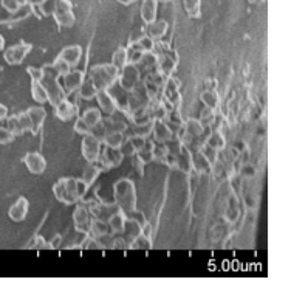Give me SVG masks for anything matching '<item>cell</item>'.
<instances>
[{
	"label": "cell",
	"instance_id": "cell-16",
	"mask_svg": "<svg viewBox=\"0 0 291 293\" xmlns=\"http://www.w3.org/2000/svg\"><path fill=\"white\" fill-rule=\"evenodd\" d=\"M95 98L98 101L101 110L106 113V117L113 115V113L118 110L116 101H115V98H113V95L109 90H98L96 95H95Z\"/></svg>",
	"mask_w": 291,
	"mask_h": 293
},
{
	"label": "cell",
	"instance_id": "cell-45",
	"mask_svg": "<svg viewBox=\"0 0 291 293\" xmlns=\"http://www.w3.org/2000/svg\"><path fill=\"white\" fill-rule=\"evenodd\" d=\"M127 50V64H133V66H138V64L141 62L144 53L141 50H136V48H125Z\"/></svg>",
	"mask_w": 291,
	"mask_h": 293
},
{
	"label": "cell",
	"instance_id": "cell-14",
	"mask_svg": "<svg viewBox=\"0 0 291 293\" xmlns=\"http://www.w3.org/2000/svg\"><path fill=\"white\" fill-rule=\"evenodd\" d=\"M85 72L84 70H70L67 74H64L62 78H64V90H65V95H71L74 92H78V88L81 87V84L84 82L85 79Z\"/></svg>",
	"mask_w": 291,
	"mask_h": 293
},
{
	"label": "cell",
	"instance_id": "cell-6",
	"mask_svg": "<svg viewBox=\"0 0 291 293\" xmlns=\"http://www.w3.org/2000/svg\"><path fill=\"white\" fill-rule=\"evenodd\" d=\"M122 160H124V155L118 147L106 146L104 149H101L99 158L93 163L101 169V172H106L112 168H118L122 163Z\"/></svg>",
	"mask_w": 291,
	"mask_h": 293
},
{
	"label": "cell",
	"instance_id": "cell-13",
	"mask_svg": "<svg viewBox=\"0 0 291 293\" xmlns=\"http://www.w3.org/2000/svg\"><path fill=\"white\" fill-rule=\"evenodd\" d=\"M23 164L34 175H41L47 169V160L39 152H28V154L23 157Z\"/></svg>",
	"mask_w": 291,
	"mask_h": 293
},
{
	"label": "cell",
	"instance_id": "cell-28",
	"mask_svg": "<svg viewBox=\"0 0 291 293\" xmlns=\"http://www.w3.org/2000/svg\"><path fill=\"white\" fill-rule=\"evenodd\" d=\"M200 99H201V103L205 104V107H209V109H214V110H217L219 106H220V96L216 90H203L200 95Z\"/></svg>",
	"mask_w": 291,
	"mask_h": 293
},
{
	"label": "cell",
	"instance_id": "cell-5",
	"mask_svg": "<svg viewBox=\"0 0 291 293\" xmlns=\"http://www.w3.org/2000/svg\"><path fill=\"white\" fill-rule=\"evenodd\" d=\"M149 95L146 92V87L144 84L140 81L133 90L127 92V99H125V113H127L129 117H132L135 112L144 109L149 104Z\"/></svg>",
	"mask_w": 291,
	"mask_h": 293
},
{
	"label": "cell",
	"instance_id": "cell-17",
	"mask_svg": "<svg viewBox=\"0 0 291 293\" xmlns=\"http://www.w3.org/2000/svg\"><path fill=\"white\" fill-rule=\"evenodd\" d=\"M30 210V202L25 199V197H19L14 203L11 205L8 216L12 222H23L27 219V214Z\"/></svg>",
	"mask_w": 291,
	"mask_h": 293
},
{
	"label": "cell",
	"instance_id": "cell-46",
	"mask_svg": "<svg viewBox=\"0 0 291 293\" xmlns=\"http://www.w3.org/2000/svg\"><path fill=\"white\" fill-rule=\"evenodd\" d=\"M90 134L95 137V138H98L99 142H104V138H106V135H107V131H106V126H104V123H103V120H101L98 124H95L92 129H90Z\"/></svg>",
	"mask_w": 291,
	"mask_h": 293
},
{
	"label": "cell",
	"instance_id": "cell-19",
	"mask_svg": "<svg viewBox=\"0 0 291 293\" xmlns=\"http://www.w3.org/2000/svg\"><path fill=\"white\" fill-rule=\"evenodd\" d=\"M58 56L60 59H64L68 66L73 69V67L78 66L81 58H82V47L81 45H68L65 48H62Z\"/></svg>",
	"mask_w": 291,
	"mask_h": 293
},
{
	"label": "cell",
	"instance_id": "cell-41",
	"mask_svg": "<svg viewBox=\"0 0 291 293\" xmlns=\"http://www.w3.org/2000/svg\"><path fill=\"white\" fill-rule=\"evenodd\" d=\"M164 146H166V150H168V154H172V155H176L178 152L181 150L183 147V142L180 138H176V137H171L166 143H164Z\"/></svg>",
	"mask_w": 291,
	"mask_h": 293
},
{
	"label": "cell",
	"instance_id": "cell-54",
	"mask_svg": "<svg viewBox=\"0 0 291 293\" xmlns=\"http://www.w3.org/2000/svg\"><path fill=\"white\" fill-rule=\"evenodd\" d=\"M14 135H12L6 127H0V145H9L14 142Z\"/></svg>",
	"mask_w": 291,
	"mask_h": 293
},
{
	"label": "cell",
	"instance_id": "cell-24",
	"mask_svg": "<svg viewBox=\"0 0 291 293\" xmlns=\"http://www.w3.org/2000/svg\"><path fill=\"white\" fill-rule=\"evenodd\" d=\"M53 17L60 28H70L74 25L76 17L73 14V9H58L53 12Z\"/></svg>",
	"mask_w": 291,
	"mask_h": 293
},
{
	"label": "cell",
	"instance_id": "cell-18",
	"mask_svg": "<svg viewBox=\"0 0 291 293\" xmlns=\"http://www.w3.org/2000/svg\"><path fill=\"white\" fill-rule=\"evenodd\" d=\"M27 113H28L30 121H31V134L37 135L44 127V123H45V118H47V112H45L44 107L36 106V107H30L27 110Z\"/></svg>",
	"mask_w": 291,
	"mask_h": 293
},
{
	"label": "cell",
	"instance_id": "cell-43",
	"mask_svg": "<svg viewBox=\"0 0 291 293\" xmlns=\"http://www.w3.org/2000/svg\"><path fill=\"white\" fill-rule=\"evenodd\" d=\"M27 248H34V250H52V245H50V242H45V239L42 236H34L31 240H30V244L27 245Z\"/></svg>",
	"mask_w": 291,
	"mask_h": 293
},
{
	"label": "cell",
	"instance_id": "cell-21",
	"mask_svg": "<svg viewBox=\"0 0 291 293\" xmlns=\"http://www.w3.org/2000/svg\"><path fill=\"white\" fill-rule=\"evenodd\" d=\"M154 135V142L155 143H166L168 140L172 137V132L169 131L168 124L161 121V120H155L154 126H152V134Z\"/></svg>",
	"mask_w": 291,
	"mask_h": 293
},
{
	"label": "cell",
	"instance_id": "cell-34",
	"mask_svg": "<svg viewBox=\"0 0 291 293\" xmlns=\"http://www.w3.org/2000/svg\"><path fill=\"white\" fill-rule=\"evenodd\" d=\"M82 120L88 124V127H92L95 124H98L101 120H103V115H101V110L99 109H95V107H88L84 113H82Z\"/></svg>",
	"mask_w": 291,
	"mask_h": 293
},
{
	"label": "cell",
	"instance_id": "cell-23",
	"mask_svg": "<svg viewBox=\"0 0 291 293\" xmlns=\"http://www.w3.org/2000/svg\"><path fill=\"white\" fill-rule=\"evenodd\" d=\"M158 12V2L157 0H143L141 3V19L146 25L152 23L157 19Z\"/></svg>",
	"mask_w": 291,
	"mask_h": 293
},
{
	"label": "cell",
	"instance_id": "cell-51",
	"mask_svg": "<svg viewBox=\"0 0 291 293\" xmlns=\"http://www.w3.org/2000/svg\"><path fill=\"white\" fill-rule=\"evenodd\" d=\"M17 118H19V123L22 126L23 132H31V121H30V117H28L27 110L17 113Z\"/></svg>",
	"mask_w": 291,
	"mask_h": 293
},
{
	"label": "cell",
	"instance_id": "cell-37",
	"mask_svg": "<svg viewBox=\"0 0 291 293\" xmlns=\"http://www.w3.org/2000/svg\"><path fill=\"white\" fill-rule=\"evenodd\" d=\"M125 140V134L122 132H112V134H107L106 138H104V145L106 146H110V147H121V145L124 143Z\"/></svg>",
	"mask_w": 291,
	"mask_h": 293
},
{
	"label": "cell",
	"instance_id": "cell-44",
	"mask_svg": "<svg viewBox=\"0 0 291 293\" xmlns=\"http://www.w3.org/2000/svg\"><path fill=\"white\" fill-rule=\"evenodd\" d=\"M98 240V244L101 245L103 250H113V240H115V234L113 233H106V234H101L95 237Z\"/></svg>",
	"mask_w": 291,
	"mask_h": 293
},
{
	"label": "cell",
	"instance_id": "cell-31",
	"mask_svg": "<svg viewBox=\"0 0 291 293\" xmlns=\"http://www.w3.org/2000/svg\"><path fill=\"white\" fill-rule=\"evenodd\" d=\"M205 143H208L209 146H212L214 149H217V150H223L226 147V140H225L223 134L220 131H214V129L208 135Z\"/></svg>",
	"mask_w": 291,
	"mask_h": 293
},
{
	"label": "cell",
	"instance_id": "cell-10",
	"mask_svg": "<svg viewBox=\"0 0 291 293\" xmlns=\"http://www.w3.org/2000/svg\"><path fill=\"white\" fill-rule=\"evenodd\" d=\"M161 98L168 99L175 109H180L181 101H183L181 92H180V81L175 79L174 76H168L161 88Z\"/></svg>",
	"mask_w": 291,
	"mask_h": 293
},
{
	"label": "cell",
	"instance_id": "cell-59",
	"mask_svg": "<svg viewBox=\"0 0 291 293\" xmlns=\"http://www.w3.org/2000/svg\"><path fill=\"white\" fill-rule=\"evenodd\" d=\"M6 117H8V109H6V106L0 103V121H3Z\"/></svg>",
	"mask_w": 291,
	"mask_h": 293
},
{
	"label": "cell",
	"instance_id": "cell-30",
	"mask_svg": "<svg viewBox=\"0 0 291 293\" xmlns=\"http://www.w3.org/2000/svg\"><path fill=\"white\" fill-rule=\"evenodd\" d=\"M99 174H101V169L96 166L95 163H88V166L84 169V174H82V178L81 180L90 188L96 180H98V177H99Z\"/></svg>",
	"mask_w": 291,
	"mask_h": 293
},
{
	"label": "cell",
	"instance_id": "cell-50",
	"mask_svg": "<svg viewBox=\"0 0 291 293\" xmlns=\"http://www.w3.org/2000/svg\"><path fill=\"white\" fill-rule=\"evenodd\" d=\"M127 140L130 142V145L133 146L135 152H138V150H141V149L144 147V145H146V140H147V138H144V137H140V135H130V137H127Z\"/></svg>",
	"mask_w": 291,
	"mask_h": 293
},
{
	"label": "cell",
	"instance_id": "cell-4",
	"mask_svg": "<svg viewBox=\"0 0 291 293\" xmlns=\"http://www.w3.org/2000/svg\"><path fill=\"white\" fill-rule=\"evenodd\" d=\"M119 72L112 64H99L88 70L87 78L92 81L96 90H110L116 84Z\"/></svg>",
	"mask_w": 291,
	"mask_h": 293
},
{
	"label": "cell",
	"instance_id": "cell-48",
	"mask_svg": "<svg viewBox=\"0 0 291 293\" xmlns=\"http://www.w3.org/2000/svg\"><path fill=\"white\" fill-rule=\"evenodd\" d=\"M152 152H154V160H157L160 163L163 161V158L166 157V154H168L164 143H155L154 145V149H152Z\"/></svg>",
	"mask_w": 291,
	"mask_h": 293
},
{
	"label": "cell",
	"instance_id": "cell-49",
	"mask_svg": "<svg viewBox=\"0 0 291 293\" xmlns=\"http://www.w3.org/2000/svg\"><path fill=\"white\" fill-rule=\"evenodd\" d=\"M53 66H55V69H56V70L59 72V74H60V76L67 74V73H68V72L71 70V67L68 66V64H67V62H65L64 59H60L59 56H58V58L55 59Z\"/></svg>",
	"mask_w": 291,
	"mask_h": 293
},
{
	"label": "cell",
	"instance_id": "cell-35",
	"mask_svg": "<svg viewBox=\"0 0 291 293\" xmlns=\"http://www.w3.org/2000/svg\"><path fill=\"white\" fill-rule=\"evenodd\" d=\"M78 92H79V98H82V99H93L98 90H96V87L92 84V81L85 76V79L81 84V87L78 88Z\"/></svg>",
	"mask_w": 291,
	"mask_h": 293
},
{
	"label": "cell",
	"instance_id": "cell-36",
	"mask_svg": "<svg viewBox=\"0 0 291 293\" xmlns=\"http://www.w3.org/2000/svg\"><path fill=\"white\" fill-rule=\"evenodd\" d=\"M31 96L36 103H39V104L47 103V93L44 90L41 81H31Z\"/></svg>",
	"mask_w": 291,
	"mask_h": 293
},
{
	"label": "cell",
	"instance_id": "cell-55",
	"mask_svg": "<svg viewBox=\"0 0 291 293\" xmlns=\"http://www.w3.org/2000/svg\"><path fill=\"white\" fill-rule=\"evenodd\" d=\"M27 73L31 76V81H41L44 76V69L42 67H28Z\"/></svg>",
	"mask_w": 291,
	"mask_h": 293
},
{
	"label": "cell",
	"instance_id": "cell-62",
	"mask_svg": "<svg viewBox=\"0 0 291 293\" xmlns=\"http://www.w3.org/2000/svg\"><path fill=\"white\" fill-rule=\"evenodd\" d=\"M5 48V39H3V36H0V52Z\"/></svg>",
	"mask_w": 291,
	"mask_h": 293
},
{
	"label": "cell",
	"instance_id": "cell-27",
	"mask_svg": "<svg viewBox=\"0 0 291 293\" xmlns=\"http://www.w3.org/2000/svg\"><path fill=\"white\" fill-rule=\"evenodd\" d=\"M154 45H155V41L152 39V37H149L147 34H144V36L140 37V39H136V41L130 39L127 48H136V50H141L143 53H150L152 50H154Z\"/></svg>",
	"mask_w": 291,
	"mask_h": 293
},
{
	"label": "cell",
	"instance_id": "cell-61",
	"mask_svg": "<svg viewBox=\"0 0 291 293\" xmlns=\"http://www.w3.org/2000/svg\"><path fill=\"white\" fill-rule=\"evenodd\" d=\"M118 2H119L121 5H125V6H127V5H132L133 2H136V0H118Z\"/></svg>",
	"mask_w": 291,
	"mask_h": 293
},
{
	"label": "cell",
	"instance_id": "cell-15",
	"mask_svg": "<svg viewBox=\"0 0 291 293\" xmlns=\"http://www.w3.org/2000/svg\"><path fill=\"white\" fill-rule=\"evenodd\" d=\"M55 115H56L58 120L68 123V121H71V120H74L76 117H78V106H76L74 103H70V101L65 98L62 103H59L55 107Z\"/></svg>",
	"mask_w": 291,
	"mask_h": 293
},
{
	"label": "cell",
	"instance_id": "cell-33",
	"mask_svg": "<svg viewBox=\"0 0 291 293\" xmlns=\"http://www.w3.org/2000/svg\"><path fill=\"white\" fill-rule=\"evenodd\" d=\"M183 6L184 11L187 12L189 17L192 19H198L201 14V0H183Z\"/></svg>",
	"mask_w": 291,
	"mask_h": 293
},
{
	"label": "cell",
	"instance_id": "cell-1",
	"mask_svg": "<svg viewBox=\"0 0 291 293\" xmlns=\"http://www.w3.org/2000/svg\"><path fill=\"white\" fill-rule=\"evenodd\" d=\"M88 191V186L81 180V178L74 177H64L53 185V194L55 197L62 202L64 205H74V203L81 202Z\"/></svg>",
	"mask_w": 291,
	"mask_h": 293
},
{
	"label": "cell",
	"instance_id": "cell-8",
	"mask_svg": "<svg viewBox=\"0 0 291 293\" xmlns=\"http://www.w3.org/2000/svg\"><path fill=\"white\" fill-rule=\"evenodd\" d=\"M33 50V45L25 42V41H20L17 42L16 45H11L5 50L3 53V59L5 62L8 64V66H20V64L25 61V58L28 56V53Z\"/></svg>",
	"mask_w": 291,
	"mask_h": 293
},
{
	"label": "cell",
	"instance_id": "cell-58",
	"mask_svg": "<svg viewBox=\"0 0 291 293\" xmlns=\"http://www.w3.org/2000/svg\"><path fill=\"white\" fill-rule=\"evenodd\" d=\"M141 234L147 239H152V225L147 220L141 225Z\"/></svg>",
	"mask_w": 291,
	"mask_h": 293
},
{
	"label": "cell",
	"instance_id": "cell-52",
	"mask_svg": "<svg viewBox=\"0 0 291 293\" xmlns=\"http://www.w3.org/2000/svg\"><path fill=\"white\" fill-rule=\"evenodd\" d=\"M74 131L81 135H87V134H90V127H88V124L82 120V117H79L74 121Z\"/></svg>",
	"mask_w": 291,
	"mask_h": 293
},
{
	"label": "cell",
	"instance_id": "cell-22",
	"mask_svg": "<svg viewBox=\"0 0 291 293\" xmlns=\"http://www.w3.org/2000/svg\"><path fill=\"white\" fill-rule=\"evenodd\" d=\"M168 28H169V25H168L166 20H163V19L157 20L155 19L154 22L147 25V36L152 37L154 41H161L163 37L166 36Z\"/></svg>",
	"mask_w": 291,
	"mask_h": 293
},
{
	"label": "cell",
	"instance_id": "cell-11",
	"mask_svg": "<svg viewBox=\"0 0 291 293\" xmlns=\"http://www.w3.org/2000/svg\"><path fill=\"white\" fill-rule=\"evenodd\" d=\"M101 149H103V142H99L92 134L82 135V143H81V152L82 157L88 161L93 163L99 158Z\"/></svg>",
	"mask_w": 291,
	"mask_h": 293
},
{
	"label": "cell",
	"instance_id": "cell-47",
	"mask_svg": "<svg viewBox=\"0 0 291 293\" xmlns=\"http://www.w3.org/2000/svg\"><path fill=\"white\" fill-rule=\"evenodd\" d=\"M55 2L56 0H42V2L39 3V8H41V12L42 16H53L55 12Z\"/></svg>",
	"mask_w": 291,
	"mask_h": 293
},
{
	"label": "cell",
	"instance_id": "cell-3",
	"mask_svg": "<svg viewBox=\"0 0 291 293\" xmlns=\"http://www.w3.org/2000/svg\"><path fill=\"white\" fill-rule=\"evenodd\" d=\"M113 197H115L116 207L122 214L136 210V189L130 178H119L113 185Z\"/></svg>",
	"mask_w": 291,
	"mask_h": 293
},
{
	"label": "cell",
	"instance_id": "cell-7",
	"mask_svg": "<svg viewBox=\"0 0 291 293\" xmlns=\"http://www.w3.org/2000/svg\"><path fill=\"white\" fill-rule=\"evenodd\" d=\"M141 81V73L140 69L133 64H125V66L119 70V76H118V85L125 92H130L133 88L140 84Z\"/></svg>",
	"mask_w": 291,
	"mask_h": 293
},
{
	"label": "cell",
	"instance_id": "cell-63",
	"mask_svg": "<svg viewBox=\"0 0 291 293\" xmlns=\"http://www.w3.org/2000/svg\"><path fill=\"white\" fill-rule=\"evenodd\" d=\"M158 3H168V2H171V0H157Z\"/></svg>",
	"mask_w": 291,
	"mask_h": 293
},
{
	"label": "cell",
	"instance_id": "cell-2",
	"mask_svg": "<svg viewBox=\"0 0 291 293\" xmlns=\"http://www.w3.org/2000/svg\"><path fill=\"white\" fill-rule=\"evenodd\" d=\"M44 76L41 79V84L44 87V90L47 93V103H50L53 107H56L59 103H62L67 95L62 84L59 82L60 74L59 72L55 69L53 64H48V66H44Z\"/></svg>",
	"mask_w": 291,
	"mask_h": 293
},
{
	"label": "cell",
	"instance_id": "cell-29",
	"mask_svg": "<svg viewBox=\"0 0 291 293\" xmlns=\"http://www.w3.org/2000/svg\"><path fill=\"white\" fill-rule=\"evenodd\" d=\"M31 14H33V6L28 2H22L20 6L14 12H11V17H8V20L5 22H19V20L30 17Z\"/></svg>",
	"mask_w": 291,
	"mask_h": 293
},
{
	"label": "cell",
	"instance_id": "cell-60",
	"mask_svg": "<svg viewBox=\"0 0 291 293\" xmlns=\"http://www.w3.org/2000/svg\"><path fill=\"white\" fill-rule=\"evenodd\" d=\"M59 244H60V236H56L53 242H50V245H52V250H55Z\"/></svg>",
	"mask_w": 291,
	"mask_h": 293
},
{
	"label": "cell",
	"instance_id": "cell-12",
	"mask_svg": "<svg viewBox=\"0 0 291 293\" xmlns=\"http://www.w3.org/2000/svg\"><path fill=\"white\" fill-rule=\"evenodd\" d=\"M88 208H90L92 214L95 219H99V220H104L107 222L113 214H115L116 211H119V208L116 207V203H107V202H93L90 203V205H87Z\"/></svg>",
	"mask_w": 291,
	"mask_h": 293
},
{
	"label": "cell",
	"instance_id": "cell-57",
	"mask_svg": "<svg viewBox=\"0 0 291 293\" xmlns=\"http://www.w3.org/2000/svg\"><path fill=\"white\" fill-rule=\"evenodd\" d=\"M119 150L122 152V155L125 157V155H135L136 152H135V149H133V146L130 145V142L127 138L124 140V143L121 145V147H119Z\"/></svg>",
	"mask_w": 291,
	"mask_h": 293
},
{
	"label": "cell",
	"instance_id": "cell-25",
	"mask_svg": "<svg viewBox=\"0 0 291 293\" xmlns=\"http://www.w3.org/2000/svg\"><path fill=\"white\" fill-rule=\"evenodd\" d=\"M192 171L201 172V174H209L212 171V164L203 157L200 150L192 152Z\"/></svg>",
	"mask_w": 291,
	"mask_h": 293
},
{
	"label": "cell",
	"instance_id": "cell-20",
	"mask_svg": "<svg viewBox=\"0 0 291 293\" xmlns=\"http://www.w3.org/2000/svg\"><path fill=\"white\" fill-rule=\"evenodd\" d=\"M176 169H180L184 174L192 172V152L189 150L184 145L181 150L176 154Z\"/></svg>",
	"mask_w": 291,
	"mask_h": 293
},
{
	"label": "cell",
	"instance_id": "cell-26",
	"mask_svg": "<svg viewBox=\"0 0 291 293\" xmlns=\"http://www.w3.org/2000/svg\"><path fill=\"white\" fill-rule=\"evenodd\" d=\"M109 226H110V231L118 236V234H122L124 231V226H125V216L121 213V211H116L115 214L112 216V218L107 220Z\"/></svg>",
	"mask_w": 291,
	"mask_h": 293
},
{
	"label": "cell",
	"instance_id": "cell-42",
	"mask_svg": "<svg viewBox=\"0 0 291 293\" xmlns=\"http://www.w3.org/2000/svg\"><path fill=\"white\" fill-rule=\"evenodd\" d=\"M214 120H216V110L209 109V107H203L200 112V123L203 126H212Z\"/></svg>",
	"mask_w": 291,
	"mask_h": 293
},
{
	"label": "cell",
	"instance_id": "cell-40",
	"mask_svg": "<svg viewBox=\"0 0 291 293\" xmlns=\"http://www.w3.org/2000/svg\"><path fill=\"white\" fill-rule=\"evenodd\" d=\"M198 150L201 152V154H203V157L212 164V166L217 163V160H219V150H217V149H214V147L209 146L208 143H203V145L200 146Z\"/></svg>",
	"mask_w": 291,
	"mask_h": 293
},
{
	"label": "cell",
	"instance_id": "cell-32",
	"mask_svg": "<svg viewBox=\"0 0 291 293\" xmlns=\"http://www.w3.org/2000/svg\"><path fill=\"white\" fill-rule=\"evenodd\" d=\"M112 66L115 67L118 72L127 64V50H125V47H119V48H116L115 52H113V55H112Z\"/></svg>",
	"mask_w": 291,
	"mask_h": 293
},
{
	"label": "cell",
	"instance_id": "cell-53",
	"mask_svg": "<svg viewBox=\"0 0 291 293\" xmlns=\"http://www.w3.org/2000/svg\"><path fill=\"white\" fill-rule=\"evenodd\" d=\"M125 216V219H129V220H133V222H138L140 225H143L146 222V218H144V214L140 213L138 210H133V211H129L127 214H124Z\"/></svg>",
	"mask_w": 291,
	"mask_h": 293
},
{
	"label": "cell",
	"instance_id": "cell-39",
	"mask_svg": "<svg viewBox=\"0 0 291 293\" xmlns=\"http://www.w3.org/2000/svg\"><path fill=\"white\" fill-rule=\"evenodd\" d=\"M6 129L14 135V137H22L25 132H23V129H22V126H20V123H19V118H17V115H11V117H6Z\"/></svg>",
	"mask_w": 291,
	"mask_h": 293
},
{
	"label": "cell",
	"instance_id": "cell-56",
	"mask_svg": "<svg viewBox=\"0 0 291 293\" xmlns=\"http://www.w3.org/2000/svg\"><path fill=\"white\" fill-rule=\"evenodd\" d=\"M22 3V0H2V6L8 11V12H14Z\"/></svg>",
	"mask_w": 291,
	"mask_h": 293
},
{
	"label": "cell",
	"instance_id": "cell-38",
	"mask_svg": "<svg viewBox=\"0 0 291 293\" xmlns=\"http://www.w3.org/2000/svg\"><path fill=\"white\" fill-rule=\"evenodd\" d=\"M106 233H112V231H110V226H109V223H107V222H104V220H99V219H93L90 234H87V236L96 237V236L106 234Z\"/></svg>",
	"mask_w": 291,
	"mask_h": 293
},
{
	"label": "cell",
	"instance_id": "cell-9",
	"mask_svg": "<svg viewBox=\"0 0 291 293\" xmlns=\"http://www.w3.org/2000/svg\"><path fill=\"white\" fill-rule=\"evenodd\" d=\"M93 219L95 218H93L90 208H88L87 205H84V203H79V205L76 207L74 211H73V222H74L76 230H78L79 233L90 234Z\"/></svg>",
	"mask_w": 291,
	"mask_h": 293
}]
</instances>
